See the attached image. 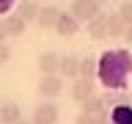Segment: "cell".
<instances>
[{
    "label": "cell",
    "mask_w": 132,
    "mask_h": 124,
    "mask_svg": "<svg viewBox=\"0 0 132 124\" xmlns=\"http://www.w3.org/2000/svg\"><path fill=\"white\" fill-rule=\"evenodd\" d=\"M129 72H132V58L127 50H107L105 58L99 61V77L107 86V91L110 88L124 91V83H127Z\"/></svg>",
    "instance_id": "obj_1"
},
{
    "label": "cell",
    "mask_w": 132,
    "mask_h": 124,
    "mask_svg": "<svg viewBox=\"0 0 132 124\" xmlns=\"http://www.w3.org/2000/svg\"><path fill=\"white\" fill-rule=\"evenodd\" d=\"M36 91H39V97H44L47 102L61 97V94H63V77H61V74H41Z\"/></svg>",
    "instance_id": "obj_2"
},
{
    "label": "cell",
    "mask_w": 132,
    "mask_h": 124,
    "mask_svg": "<svg viewBox=\"0 0 132 124\" xmlns=\"http://www.w3.org/2000/svg\"><path fill=\"white\" fill-rule=\"evenodd\" d=\"M102 14V6H99L96 0H72V17L77 22H85L88 25L94 17Z\"/></svg>",
    "instance_id": "obj_3"
},
{
    "label": "cell",
    "mask_w": 132,
    "mask_h": 124,
    "mask_svg": "<svg viewBox=\"0 0 132 124\" xmlns=\"http://www.w3.org/2000/svg\"><path fill=\"white\" fill-rule=\"evenodd\" d=\"M58 119H61V110H58L55 102H41V105H36V110H33V124H55Z\"/></svg>",
    "instance_id": "obj_4"
},
{
    "label": "cell",
    "mask_w": 132,
    "mask_h": 124,
    "mask_svg": "<svg viewBox=\"0 0 132 124\" xmlns=\"http://www.w3.org/2000/svg\"><path fill=\"white\" fill-rule=\"evenodd\" d=\"M77 30H80V22L72 17V11H61V17H58V22H55V33L63 36V39H69Z\"/></svg>",
    "instance_id": "obj_5"
},
{
    "label": "cell",
    "mask_w": 132,
    "mask_h": 124,
    "mask_svg": "<svg viewBox=\"0 0 132 124\" xmlns=\"http://www.w3.org/2000/svg\"><path fill=\"white\" fill-rule=\"evenodd\" d=\"M58 74H61V77H72V80H77V77H80V58H77V55H61Z\"/></svg>",
    "instance_id": "obj_6"
},
{
    "label": "cell",
    "mask_w": 132,
    "mask_h": 124,
    "mask_svg": "<svg viewBox=\"0 0 132 124\" xmlns=\"http://www.w3.org/2000/svg\"><path fill=\"white\" fill-rule=\"evenodd\" d=\"M94 97V80H82V77H77V80L72 83V99L74 102H85V99Z\"/></svg>",
    "instance_id": "obj_7"
},
{
    "label": "cell",
    "mask_w": 132,
    "mask_h": 124,
    "mask_svg": "<svg viewBox=\"0 0 132 124\" xmlns=\"http://www.w3.org/2000/svg\"><path fill=\"white\" fill-rule=\"evenodd\" d=\"M39 11H41L39 0H19V3H16V11H14V14H19L25 22H36V19H39Z\"/></svg>",
    "instance_id": "obj_8"
},
{
    "label": "cell",
    "mask_w": 132,
    "mask_h": 124,
    "mask_svg": "<svg viewBox=\"0 0 132 124\" xmlns=\"http://www.w3.org/2000/svg\"><path fill=\"white\" fill-rule=\"evenodd\" d=\"M80 113L82 116H99V119H107V107H105V102H102V97H91V99H85L80 105Z\"/></svg>",
    "instance_id": "obj_9"
},
{
    "label": "cell",
    "mask_w": 132,
    "mask_h": 124,
    "mask_svg": "<svg viewBox=\"0 0 132 124\" xmlns=\"http://www.w3.org/2000/svg\"><path fill=\"white\" fill-rule=\"evenodd\" d=\"M22 121V107L16 102H3L0 105V124H16Z\"/></svg>",
    "instance_id": "obj_10"
},
{
    "label": "cell",
    "mask_w": 132,
    "mask_h": 124,
    "mask_svg": "<svg viewBox=\"0 0 132 124\" xmlns=\"http://www.w3.org/2000/svg\"><path fill=\"white\" fill-rule=\"evenodd\" d=\"M36 64H39L41 74H58V64H61V55L58 52H41L36 58Z\"/></svg>",
    "instance_id": "obj_11"
},
{
    "label": "cell",
    "mask_w": 132,
    "mask_h": 124,
    "mask_svg": "<svg viewBox=\"0 0 132 124\" xmlns=\"http://www.w3.org/2000/svg\"><path fill=\"white\" fill-rule=\"evenodd\" d=\"M80 77H82V80H94V77H99V58L96 55L80 58Z\"/></svg>",
    "instance_id": "obj_12"
},
{
    "label": "cell",
    "mask_w": 132,
    "mask_h": 124,
    "mask_svg": "<svg viewBox=\"0 0 132 124\" xmlns=\"http://www.w3.org/2000/svg\"><path fill=\"white\" fill-rule=\"evenodd\" d=\"M58 17H61V8L58 6H44L39 11V19H36V22H39V28H52V30H55Z\"/></svg>",
    "instance_id": "obj_13"
},
{
    "label": "cell",
    "mask_w": 132,
    "mask_h": 124,
    "mask_svg": "<svg viewBox=\"0 0 132 124\" xmlns=\"http://www.w3.org/2000/svg\"><path fill=\"white\" fill-rule=\"evenodd\" d=\"M88 33H91V39H105V36H110V30H107V14H99L94 17L88 22Z\"/></svg>",
    "instance_id": "obj_14"
},
{
    "label": "cell",
    "mask_w": 132,
    "mask_h": 124,
    "mask_svg": "<svg viewBox=\"0 0 132 124\" xmlns=\"http://www.w3.org/2000/svg\"><path fill=\"white\" fill-rule=\"evenodd\" d=\"M102 102H105L107 110H113V107H118V105H129V102H127V94H124L121 88H110V91H105V94H102Z\"/></svg>",
    "instance_id": "obj_15"
},
{
    "label": "cell",
    "mask_w": 132,
    "mask_h": 124,
    "mask_svg": "<svg viewBox=\"0 0 132 124\" xmlns=\"http://www.w3.org/2000/svg\"><path fill=\"white\" fill-rule=\"evenodd\" d=\"M3 25H6V33H8V36H22L25 28H28V22H25L19 14H8L6 19H3Z\"/></svg>",
    "instance_id": "obj_16"
},
{
    "label": "cell",
    "mask_w": 132,
    "mask_h": 124,
    "mask_svg": "<svg viewBox=\"0 0 132 124\" xmlns=\"http://www.w3.org/2000/svg\"><path fill=\"white\" fill-rule=\"evenodd\" d=\"M110 121L113 124H132V105H118L110 110Z\"/></svg>",
    "instance_id": "obj_17"
},
{
    "label": "cell",
    "mask_w": 132,
    "mask_h": 124,
    "mask_svg": "<svg viewBox=\"0 0 132 124\" xmlns=\"http://www.w3.org/2000/svg\"><path fill=\"white\" fill-rule=\"evenodd\" d=\"M107 30H110V36H124L127 22H124L118 14H110V17H107Z\"/></svg>",
    "instance_id": "obj_18"
},
{
    "label": "cell",
    "mask_w": 132,
    "mask_h": 124,
    "mask_svg": "<svg viewBox=\"0 0 132 124\" xmlns=\"http://www.w3.org/2000/svg\"><path fill=\"white\" fill-rule=\"evenodd\" d=\"M118 17H121L127 25H132V0H121V6H118Z\"/></svg>",
    "instance_id": "obj_19"
},
{
    "label": "cell",
    "mask_w": 132,
    "mask_h": 124,
    "mask_svg": "<svg viewBox=\"0 0 132 124\" xmlns=\"http://www.w3.org/2000/svg\"><path fill=\"white\" fill-rule=\"evenodd\" d=\"M77 124H107V119H99V116H77Z\"/></svg>",
    "instance_id": "obj_20"
},
{
    "label": "cell",
    "mask_w": 132,
    "mask_h": 124,
    "mask_svg": "<svg viewBox=\"0 0 132 124\" xmlns=\"http://www.w3.org/2000/svg\"><path fill=\"white\" fill-rule=\"evenodd\" d=\"M8 58H11V47L8 44H0V66H6Z\"/></svg>",
    "instance_id": "obj_21"
},
{
    "label": "cell",
    "mask_w": 132,
    "mask_h": 124,
    "mask_svg": "<svg viewBox=\"0 0 132 124\" xmlns=\"http://www.w3.org/2000/svg\"><path fill=\"white\" fill-rule=\"evenodd\" d=\"M127 44H132V25H127V30H124V36H121Z\"/></svg>",
    "instance_id": "obj_22"
},
{
    "label": "cell",
    "mask_w": 132,
    "mask_h": 124,
    "mask_svg": "<svg viewBox=\"0 0 132 124\" xmlns=\"http://www.w3.org/2000/svg\"><path fill=\"white\" fill-rule=\"evenodd\" d=\"M8 39V33H6V25H3V19H0V44H6Z\"/></svg>",
    "instance_id": "obj_23"
},
{
    "label": "cell",
    "mask_w": 132,
    "mask_h": 124,
    "mask_svg": "<svg viewBox=\"0 0 132 124\" xmlns=\"http://www.w3.org/2000/svg\"><path fill=\"white\" fill-rule=\"evenodd\" d=\"M11 6H14V0H0V11H8Z\"/></svg>",
    "instance_id": "obj_24"
},
{
    "label": "cell",
    "mask_w": 132,
    "mask_h": 124,
    "mask_svg": "<svg viewBox=\"0 0 132 124\" xmlns=\"http://www.w3.org/2000/svg\"><path fill=\"white\" fill-rule=\"evenodd\" d=\"M16 124H33V121H25V119H22V121H16Z\"/></svg>",
    "instance_id": "obj_25"
},
{
    "label": "cell",
    "mask_w": 132,
    "mask_h": 124,
    "mask_svg": "<svg viewBox=\"0 0 132 124\" xmlns=\"http://www.w3.org/2000/svg\"><path fill=\"white\" fill-rule=\"evenodd\" d=\"M96 3H99V6H102V3H107V0H96Z\"/></svg>",
    "instance_id": "obj_26"
}]
</instances>
